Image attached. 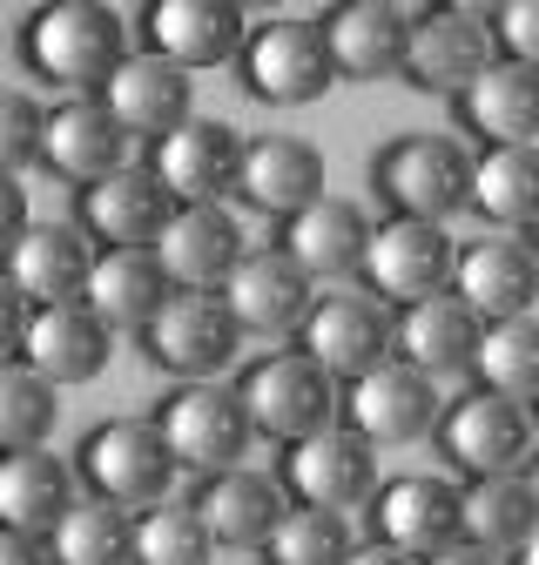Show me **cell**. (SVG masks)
Wrapping results in <instances>:
<instances>
[{"instance_id": "32", "label": "cell", "mask_w": 539, "mask_h": 565, "mask_svg": "<svg viewBox=\"0 0 539 565\" xmlns=\"http://www.w3.org/2000/svg\"><path fill=\"white\" fill-rule=\"evenodd\" d=\"M102 108L121 121V135L162 141V135H176V128L189 121V75L142 47V54H128V61L115 67V82L102 88Z\"/></svg>"}, {"instance_id": "12", "label": "cell", "mask_w": 539, "mask_h": 565, "mask_svg": "<svg viewBox=\"0 0 539 565\" xmlns=\"http://www.w3.org/2000/svg\"><path fill=\"white\" fill-rule=\"evenodd\" d=\"M452 269H458V243H452L438 223L384 216V223L371 230V249H364L358 282H364L384 310H412V303L452 290Z\"/></svg>"}, {"instance_id": "17", "label": "cell", "mask_w": 539, "mask_h": 565, "mask_svg": "<svg viewBox=\"0 0 539 565\" xmlns=\"http://www.w3.org/2000/svg\"><path fill=\"white\" fill-rule=\"evenodd\" d=\"M243 149H250V141H243L230 121L189 115L176 135H162L156 149H149V169H156V182L176 195V209H182V202H223V195L236 189V175H243Z\"/></svg>"}, {"instance_id": "1", "label": "cell", "mask_w": 539, "mask_h": 565, "mask_svg": "<svg viewBox=\"0 0 539 565\" xmlns=\"http://www.w3.org/2000/svg\"><path fill=\"white\" fill-rule=\"evenodd\" d=\"M128 54H135L128 28H121L115 8H102V0H47V8H34L28 28H21L28 75H41L54 88L102 95Z\"/></svg>"}, {"instance_id": "2", "label": "cell", "mask_w": 539, "mask_h": 565, "mask_svg": "<svg viewBox=\"0 0 539 565\" xmlns=\"http://www.w3.org/2000/svg\"><path fill=\"white\" fill-rule=\"evenodd\" d=\"M371 189L404 223H452L472 209V156L452 135H391L371 156Z\"/></svg>"}, {"instance_id": "40", "label": "cell", "mask_w": 539, "mask_h": 565, "mask_svg": "<svg viewBox=\"0 0 539 565\" xmlns=\"http://www.w3.org/2000/svg\"><path fill=\"white\" fill-rule=\"evenodd\" d=\"M41 128H47V108L21 88H0V175H21L41 162Z\"/></svg>"}, {"instance_id": "33", "label": "cell", "mask_w": 539, "mask_h": 565, "mask_svg": "<svg viewBox=\"0 0 539 565\" xmlns=\"http://www.w3.org/2000/svg\"><path fill=\"white\" fill-rule=\"evenodd\" d=\"M472 216L499 236H526L539 223V141L532 149H486L472 162Z\"/></svg>"}, {"instance_id": "26", "label": "cell", "mask_w": 539, "mask_h": 565, "mask_svg": "<svg viewBox=\"0 0 539 565\" xmlns=\"http://www.w3.org/2000/svg\"><path fill=\"white\" fill-rule=\"evenodd\" d=\"M236 195L270 223H290L297 209H310L324 189V156L297 135H256L243 149V175H236Z\"/></svg>"}, {"instance_id": "44", "label": "cell", "mask_w": 539, "mask_h": 565, "mask_svg": "<svg viewBox=\"0 0 539 565\" xmlns=\"http://www.w3.org/2000/svg\"><path fill=\"white\" fill-rule=\"evenodd\" d=\"M0 565H54V558H47V545L28 539V532H0Z\"/></svg>"}, {"instance_id": "36", "label": "cell", "mask_w": 539, "mask_h": 565, "mask_svg": "<svg viewBox=\"0 0 539 565\" xmlns=\"http://www.w3.org/2000/svg\"><path fill=\"white\" fill-rule=\"evenodd\" d=\"M54 417H61V391L34 364L0 358V458L8 451H41Z\"/></svg>"}, {"instance_id": "19", "label": "cell", "mask_w": 539, "mask_h": 565, "mask_svg": "<svg viewBox=\"0 0 539 565\" xmlns=\"http://www.w3.org/2000/svg\"><path fill=\"white\" fill-rule=\"evenodd\" d=\"M41 169L75 182V189H95L102 175L128 169V135L121 121L102 108V95H67L47 108V128H41Z\"/></svg>"}, {"instance_id": "3", "label": "cell", "mask_w": 539, "mask_h": 565, "mask_svg": "<svg viewBox=\"0 0 539 565\" xmlns=\"http://www.w3.org/2000/svg\"><path fill=\"white\" fill-rule=\"evenodd\" d=\"M236 397L250 411V431L270 438V445H297V438L345 417V384L330 371H317L304 350H270V358H256L236 377Z\"/></svg>"}, {"instance_id": "37", "label": "cell", "mask_w": 539, "mask_h": 565, "mask_svg": "<svg viewBox=\"0 0 539 565\" xmlns=\"http://www.w3.org/2000/svg\"><path fill=\"white\" fill-rule=\"evenodd\" d=\"M472 371H479V391H499V397H512V404H532V397H539V317L486 323Z\"/></svg>"}, {"instance_id": "30", "label": "cell", "mask_w": 539, "mask_h": 565, "mask_svg": "<svg viewBox=\"0 0 539 565\" xmlns=\"http://www.w3.org/2000/svg\"><path fill=\"white\" fill-rule=\"evenodd\" d=\"M169 297H176V282L162 276L156 249H95V269H88L82 303L108 323V337H121V330L142 337L149 317H156Z\"/></svg>"}, {"instance_id": "6", "label": "cell", "mask_w": 539, "mask_h": 565, "mask_svg": "<svg viewBox=\"0 0 539 565\" xmlns=\"http://www.w3.org/2000/svg\"><path fill=\"white\" fill-rule=\"evenodd\" d=\"M499 61L493 47V21L486 8H465V0H438V8L412 14V41H404V67L398 75L419 95H465L472 82Z\"/></svg>"}, {"instance_id": "21", "label": "cell", "mask_w": 539, "mask_h": 565, "mask_svg": "<svg viewBox=\"0 0 539 565\" xmlns=\"http://www.w3.org/2000/svg\"><path fill=\"white\" fill-rule=\"evenodd\" d=\"M452 297H465L479 310V323H506V317H532L539 303V256L526 236H499L486 230L479 243L458 249L452 269Z\"/></svg>"}, {"instance_id": "50", "label": "cell", "mask_w": 539, "mask_h": 565, "mask_svg": "<svg viewBox=\"0 0 539 565\" xmlns=\"http://www.w3.org/2000/svg\"><path fill=\"white\" fill-rule=\"evenodd\" d=\"M532 424H539V397H532Z\"/></svg>"}, {"instance_id": "5", "label": "cell", "mask_w": 539, "mask_h": 565, "mask_svg": "<svg viewBox=\"0 0 539 565\" xmlns=\"http://www.w3.org/2000/svg\"><path fill=\"white\" fill-rule=\"evenodd\" d=\"M182 465L169 458L156 417H108L82 438L75 451V478L95 491L102 505H121V512H149L169 499V478Z\"/></svg>"}, {"instance_id": "39", "label": "cell", "mask_w": 539, "mask_h": 565, "mask_svg": "<svg viewBox=\"0 0 539 565\" xmlns=\"http://www.w3.org/2000/svg\"><path fill=\"white\" fill-rule=\"evenodd\" d=\"M351 558V525L345 512H317V505H290L277 519V532L263 539V565H345Z\"/></svg>"}, {"instance_id": "46", "label": "cell", "mask_w": 539, "mask_h": 565, "mask_svg": "<svg viewBox=\"0 0 539 565\" xmlns=\"http://www.w3.org/2000/svg\"><path fill=\"white\" fill-rule=\"evenodd\" d=\"M345 565H425V558H412V552H398V545L371 539V545H351V558H345Z\"/></svg>"}, {"instance_id": "43", "label": "cell", "mask_w": 539, "mask_h": 565, "mask_svg": "<svg viewBox=\"0 0 539 565\" xmlns=\"http://www.w3.org/2000/svg\"><path fill=\"white\" fill-rule=\"evenodd\" d=\"M28 297L14 290V282H8V269H0V358H14V350H21V337H28Z\"/></svg>"}, {"instance_id": "35", "label": "cell", "mask_w": 539, "mask_h": 565, "mask_svg": "<svg viewBox=\"0 0 539 565\" xmlns=\"http://www.w3.org/2000/svg\"><path fill=\"white\" fill-rule=\"evenodd\" d=\"M47 558L54 565H135V512L82 499L47 532Z\"/></svg>"}, {"instance_id": "25", "label": "cell", "mask_w": 539, "mask_h": 565, "mask_svg": "<svg viewBox=\"0 0 539 565\" xmlns=\"http://www.w3.org/2000/svg\"><path fill=\"white\" fill-rule=\"evenodd\" d=\"M8 282L28 297V310H54V303H82L88 269H95V243L75 223H34L8 256H0Z\"/></svg>"}, {"instance_id": "8", "label": "cell", "mask_w": 539, "mask_h": 565, "mask_svg": "<svg viewBox=\"0 0 539 565\" xmlns=\"http://www.w3.org/2000/svg\"><path fill=\"white\" fill-rule=\"evenodd\" d=\"M236 343H243V330L216 290H176L142 330V358L156 371H169L176 384H216L236 358Z\"/></svg>"}, {"instance_id": "14", "label": "cell", "mask_w": 539, "mask_h": 565, "mask_svg": "<svg viewBox=\"0 0 539 565\" xmlns=\"http://www.w3.org/2000/svg\"><path fill=\"white\" fill-rule=\"evenodd\" d=\"M169 216H176V195L156 182L149 162H128L75 195V230L102 249H156Z\"/></svg>"}, {"instance_id": "22", "label": "cell", "mask_w": 539, "mask_h": 565, "mask_svg": "<svg viewBox=\"0 0 539 565\" xmlns=\"http://www.w3.org/2000/svg\"><path fill=\"white\" fill-rule=\"evenodd\" d=\"M156 263L176 290H223L230 269L243 263V223L223 202H182L156 243Z\"/></svg>"}, {"instance_id": "47", "label": "cell", "mask_w": 539, "mask_h": 565, "mask_svg": "<svg viewBox=\"0 0 539 565\" xmlns=\"http://www.w3.org/2000/svg\"><path fill=\"white\" fill-rule=\"evenodd\" d=\"M506 565H539V525H532V539H526V545H519V552H512Z\"/></svg>"}, {"instance_id": "41", "label": "cell", "mask_w": 539, "mask_h": 565, "mask_svg": "<svg viewBox=\"0 0 539 565\" xmlns=\"http://www.w3.org/2000/svg\"><path fill=\"white\" fill-rule=\"evenodd\" d=\"M486 21H493L499 61L539 67V0H499V8H486Z\"/></svg>"}, {"instance_id": "38", "label": "cell", "mask_w": 539, "mask_h": 565, "mask_svg": "<svg viewBox=\"0 0 539 565\" xmlns=\"http://www.w3.org/2000/svg\"><path fill=\"white\" fill-rule=\"evenodd\" d=\"M210 552L216 539L189 499H162L149 512H135V565H210Z\"/></svg>"}, {"instance_id": "7", "label": "cell", "mask_w": 539, "mask_h": 565, "mask_svg": "<svg viewBox=\"0 0 539 565\" xmlns=\"http://www.w3.org/2000/svg\"><path fill=\"white\" fill-rule=\"evenodd\" d=\"M156 431L169 445V458L195 478H216L230 465H243L250 451V411L236 397V384H176L156 404Z\"/></svg>"}, {"instance_id": "31", "label": "cell", "mask_w": 539, "mask_h": 565, "mask_svg": "<svg viewBox=\"0 0 539 565\" xmlns=\"http://www.w3.org/2000/svg\"><path fill=\"white\" fill-rule=\"evenodd\" d=\"M75 471H67L47 445L41 451H8L0 458V532H28L47 545V532L75 512Z\"/></svg>"}, {"instance_id": "13", "label": "cell", "mask_w": 539, "mask_h": 565, "mask_svg": "<svg viewBox=\"0 0 539 565\" xmlns=\"http://www.w3.org/2000/svg\"><path fill=\"white\" fill-rule=\"evenodd\" d=\"M345 424L378 451L419 445L438 431V384L425 371H412L404 358H391V364L364 371L358 384H345Z\"/></svg>"}, {"instance_id": "27", "label": "cell", "mask_w": 539, "mask_h": 565, "mask_svg": "<svg viewBox=\"0 0 539 565\" xmlns=\"http://www.w3.org/2000/svg\"><path fill=\"white\" fill-rule=\"evenodd\" d=\"M189 505L202 512L210 539L230 545V552H263V539L277 532V519L290 512L284 484L263 478V471H250V465H230V471H216V478H202Z\"/></svg>"}, {"instance_id": "48", "label": "cell", "mask_w": 539, "mask_h": 565, "mask_svg": "<svg viewBox=\"0 0 539 565\" xmlns=\"http://www.w3.org/2000/svg\"><path fill=\"white\" fill-rule=\"evenodd\" d=\"M526 484H532V499H539V451H532V465H526Z\"/></svg>"}, {"instance_id": "9", "label": "cell", "mask_w": 539, "mask_h": 565, "mask_svg": "<svg viewBox=\"0 0 539 565\" xmlns=\"http://www.w3.org/2000/svg\"><path fill=\"white\" fill-rule=\"evenodd\" d=\"M438 451L452 458L458 478H506L532 465V411L499 397V391H465L438 411Z\"/></svg>"}, {"instance_id": "45", "label": "cell", "mask_w": 539, "mask_h": 565, "mask_svg": "<svg viewBox=\"0 0 539 565\" xmlns=\"http://www.w3.org/2000/svg\"><path fill=\"white\" fill-rule=\"evenodd\" d=\"M425 565H506L499 552H486V545H472V539H452V545H438Z\"/></svg>"}, {"instance_id": "34", "label": "cell", "mask_w": 539, "mask_h": 565, "mask_svg": "<svg viewBox=\"0 0 539 565\" xmlns=\"http://www.w3.org/2000/svg\"><path fill=\"white\" fill-rule=\"evenodd\" d=\"M465 539L472 545H486L499 558H512L532 525H539V499H532V484L526 471H506V478H465Z\"/></svg>"}, {"instance_id": "23", "label": "cell", "mask_w": 539, "mask_h": 565, "mask_svg": "<svg viewBox=\"0 0 539 565\" xmlns=\"http://www.w3.org/2000/svg\"><path fill=\"white\" fill-rule=\"evenodd\" d=\"M108 350H115V337L88 303H54V310L28 317V337L14 358L34 364L54 391H75V384H95L108 371Z\"/></svg>"}, {"instance_id": "28", "label": "cell", "mask_w": 539, "mask_h": 565, "mask_svg": "<svg viewBox=\"0 0 539 565\" xmlns=\"http://www.w3.org/2000/svg\"><path fill=\"white\" fill-rule=\"evenodd\" d=\"M452 108H458V128L479 135L486 149H532L539 141V67L493 61Z\"/></svg>"}, {"instance_id": "11", "label": "cell", "mask_w": 539, "mask_h": 565, "mask_svg": "<svg viewBox=\"0 0 539 565\" xmlns=\"http://www.w3.org/2000/svg\"><path fill=\"white\" fill-rule=\"evenodd\" d=\"M391 337H398V310H384L371 290H330V297L310 303V317L297 330V350L317 371H330L337 384H358L364 371L398 358Z\"/></svg>"}, {"instance_id": "49", "label": "cell", "mask_w": 539, "mask_h": 565, "mask_svg": "<svg viewBox=\"0 0 539 565\" xmlns=\"http://www.w3.org/2000/svg\"><path fill=\"white\" fill-rule=\"evenodd\" d=\"M526 243H532V256H539V223H532V230H526Z\"/></svg>"}, {"instance_id": "42", "label": "cell", "mask_w": 539, "mask_h": 565, "mask_svg": "<svg viewBox=\"0 0 539 565\" xmlns=\"http://www.w3.org/2000/svg\"><path fill=\"white\" fill-rule=\"evenodd\" d=\"M28 230H34V216H28V189H21V175H0V256H8Z\"/></svg>"}, {"instance_id": "18", "label": "cell", "mask_w": 539, "mask_h": 565, "mask_svg": "<svg viewBox=\"0 0 539 565\" xmlns=\"http://www.w3.org/2000/svg\"><path fill=\"white\" fill-rule=\"evenodd\" d=\"M142 34H149V54H162L169 67L195 75V67H223V61L243 54L250 14L236 0H149Z\"/></svg>"}, {"instance_id": "4", "label": "cell", "mask_w": 539, "mask_h": 565, "mask_svg": "<svg viewBox=\"0 0 539 565\" xmlns=\"http://www.w3.org/2000/svg\"><path fill=\"white\" fill-rule=\"evenodd\" d=\"M236 67H243V88L263 108H310V102H324L337 88V61H330L324 21H304V14L256 21Z\"/></svg>"}, {"instance_id": "24", "label": "cell", "mask_w": 539, "mask_h": 565, "mask_svg": "<svg viewBox=\"0 0 539 565\" xmlns=\"http://www.w3.org/2000/svg\"><path fill=\"white\" fill-rule=\"evenodd\" d=\"M324 41L337 61V82H384L404 67L412 8H398V0H337L324 14Z\"/></svg>"}, {"instance_id": "29", "label": "cell", "mask_w": 539, "mask_h": 565, "mask_svg": "<svg viewBox=\"0 0 539 565\" xmlns=\"http://www.w3.org/2000/svg\"><path fill=\"white\" fill-rule=\"evenodd\" d=\"M479 337H486V323H479V310H472L465 297H425V303H412V310H398V337H391V350L412 371H425L432 384L438 377H458V371H472V358H479Z\"/></svg>"}, {"instance_id": "20", "label": "cell", "mask_w": 539, "mask_h": 565, "mask_svg": "<svg viewBox=\"0 0 539 565\" xmlns=\"http://www.w3.org/2000/svg\"><path fill=\"white\" fill-rule=\"evenodd\" d=\"M371 216L351 202V195H317L310 209H297L290 223H277V249L310 276V282H345L364 269V249H371Z\"/></svg>"}, {"instance_id": "15", "label": "cell", "mask_w": 539, "mask_h": 565, "mask_svg": "<svg viewBox=\"0 0 539 565\" xmlns=\"http://www.w3.org/2000/svg\"><path fill=\"white\" fill-rule=\"evenodd\" d=\"M371 532L412 558H432L438 545L465 539V491L452 478H432V471L384 478L371 499Z\"/></svg>"}, {"instance_id": "16", "label": "cell", "mask_w": 539, "mask_h": 565, "mask_svg": "<svg viewBox=\"0 0 539 565\" xmlns=\"http://www.w3.org/2000/svg\"><path fill=\"white\" fill-rule=\"evenodd\" d=\"M216 297L243 337H290V330H304V317L317 303V282L284 249H243V263L230 269Z\"/></svg>"}, {"instance_id": "10", "label": "cell", "mask_w": 539, "mask_h": 565, "mask_svg": "<svg viewBox=\"0 0 539 565\" xmlns=\"http://www.w3.org/2000/svg\"><path fill=\"white\" fill-rule=\"evenodd\" d=\"M284 499L290 505H317V512H351L378 499V445H364L345 417L324 424V431L284 445Z\"/></svg>"}]
</instances>
